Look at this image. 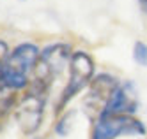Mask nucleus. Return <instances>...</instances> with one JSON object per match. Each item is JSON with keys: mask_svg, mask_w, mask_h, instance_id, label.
I'll list each match as a JSON object with an SVG mask.
<instances>
[{"mask_svg": "<svg viewBox=\"0 0 147 139\" xmlns=\"http://www.w3.org/2000/svg\"><path fill=\"white\" fill-rule=\"evenodd\" d=\"M96 76V63L94 58L83 49H76L71 57L69 62V78L64 90L60 93V99L55 106V113L60 114L66 109V106L76 97L80 92H83L85 88H89L90 81Z\"/></svg>", "mask_w": 147, "mask_h": 139, "instance_id": "f03ea898", "label": "nucleus"}, {"mask_svg": "<svg viewBox=\"0 0 147 139\" xmlns=\"http://www.w3.org/2000/svg\"><path fill=\"white\" fill-rule=\"evenodd\" d=\"M75 114H76L75 109H67L66 113H62V114L59 116V120H57V123H55V134H57V136L66 137V136L71 132V129H73V118H75Z\"/></svg>", "mask_w": 147, "mask_h": 139, "instance_id": "6e6552de", "label": "nucleus"}, {"mask_svg": "<svg viewBox=\"0 0 147 139\" xmlns=\"http://www.w3.org/2000/svg\"><path fill=\"white\" fill-rule=\"evenodd\" d=\"M140 108L138 93H136L133 81H122L119 88L112 93V97L107 100L101 114H133Z\"/></svg>", "mask_w": 147, "mask_h": 139, "instance_id": "0eeeda50", "label": "nucleus"}, {"mask_svg": "<svg viewBox=\"0 0 147 139\" xmlns=\"http://www.w3.org/2000/svg\"><path fill=\"white\" fill-rule=\"evenodd\" d=\"M9 53H11V51H9L7 42L0 39V70H2L4 63H5V60H7V57H9Z\"/></svg>", "mask_w": 147, "mask_h": 139, "instance_id": "9d476101", "label": "nucleus"}, {"mask_svg": "<svg viewBox=\"0 0 147 139\" xmlns=\"http://www.w3.org/2000/svg\"><path fill=\"white\" fill-rule=\"evenodd\" d=\"M39 55L41 49L34 42H22L9 53L2 70H0V78L13 92L28 88L30 74H34V69L39 62Z\"/></svg>", "mask_w": 147, "mask_h": 139, "instance_id": "f257e3e1", "label": "nucleus"}, {"mask_svg": "<svg viewBox=\"0 0 147 139\" xmlns=\"http://www.w3.org/2000/svg\"><path fill=\"white\" fill-rule=\"evenodd\" d=\"M138 4H140V7H142V11L147 14V0H138Z\"/></svg>", "mask_w": 147, "mask_h": 139, "instance_id": "9b49d317", "label": "nucleus"}, {"mask_svg": "<svg viewBox=\"0 0 147 139\" xmlns=\"http://www.w3.org/2000/svg\"><path fill=\"white\" fill-rule=\"evenodd\" d=\"M48 88L39 83L30 81L25 95L20 99L14 106V118L18 127L22 129L23 134H34L45 116V104H46Z\"/></svg>", "mask_w": 147, "mask_h": 139, "instance_id": "7ed1b4c3", "label": "nucleus"}, {"mask_svg": "<svg viewBox=\"0 0 147 139\" xmlns=\"http://www.w3.org/2000/svg\"><path fill=\"white\" fill-rule=\"evenodd\" d=\"M133 62L140 67H147V44L144 41H136L133 44V51H131Z\"/></svg>", "mask_w": 147, "mask_h": 139, "instance_id": "1a4fd4ad", "label": "nucleus"}, {"mask_svg": "<svg viewBox=\"0 0 147 139\" xmlns=\"http://www.w3.org/2000/svg\"><path fill=\"white\" fill-rule=\"evenodd\" d=\"M145 123L133 114H99L92 125L90 139L145 137Z\"/></svg>", "mask_w": 147, "mask_h": 139, "instance_id": "20e7f679", "label": "nucleus"}, {"mask_svg": "<svg viewBox=\"0 0 147 139\" xmlns=\"http://www.w3.org/2000/svg\"><path fill=\"white\" fill-rule=\"evenodd\" d=\"M122 81H119L117 76H113L110 72H99L94 76V79L89 84V92H87V99H85V106L92 108L96 111V118L101 114L107 100L112 97V93L119 88V84Z\"/></svg>", "mask_w": 147, "mask_h": 139, "instance_id": "423d86ee", "label": "nucleus"}, {"mask_svg": "<svg viewBox=\"0 0 147 139\" xmlns=\"http://www.w3.org/2000/svg\"><path fill=\"white\" fill-rule=\"evenodd\" d=\"M73 53H75L73 48L66 42H55V44H50L45 49H41L39 62L32 74V81L50 88L55 78L60 76L66 69H69Z\"/></svg>", "mask_w": 147, "mask_h": 139, "instance_id": "39448f33", "label": "nucleus"}]
</instances>
